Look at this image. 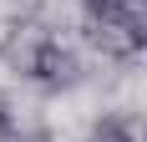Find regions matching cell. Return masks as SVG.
Masks as SVG:
<instances>
[{"instance_id": "1", "label": "cell", "mask_w": 147, "mask_h": 142, "mask_svg": "<svg viewBox=\"0 0 147 142\" xmlns=\"http://www.w3.org/2000/svg\"><path fill=\"white\" fill-rule=\"evenodd\" d=\"M5 61L36 91H71L81 81V56L61 41L56 30H46L41 20H15L10 41H5Z\"/></svg>"}, {"instance_id": "2", "label": "cell", "mask_w": 147, "mask_h": 142, "mask_svg": "<svg viewBox=\"0 0 147 142\" xmlns=\"http://www.w3.org/2000/svg\"><path fill=\"white\" fill-rule=\"evenodd\" d=\"M81 5H86V10H107V15H117L122 26L142 41V51H147V0H81Z\"/></svg>"}, {"instance_id": "5", "label": "cell", "mask_w": 147, "mask_h": 142, "mask_svg": "<svg viewBox=\"0 0 147 142\" xmlns=\"http://www.w3.org/2000/svg\"><path fill=\"white\" fill-rule=\"evenodd\" d=\"M10 127H15V112H10V101L0 97V137H5V132H10Z\"/></svg>"}, {"instance_id": "4", "label": "cell", "mask_w": 147, "mask_h": 142, "mask_svg": "<svg viewBox=\"0 0 147 142\" xmlns=\"http://www.w3.org/2000/svg\"><path fill=\"white\" fill-rule=\"evenodd\" d=\"M0 142H56V137H51V132H46L41 122H20V117H15V127L5 132Z\"/></svg>"}, {"instance_id": "3", "label": "cell", "mask_w": 147, "mask_h": 142, "mask_svg": "<svg viewBox=\"0 0 147 142\" xmlns=\"http://www.w3.org/2000/svg\"><path fill=\"white\" fill-rule=\"evenodd\" d=\"M86 142H142V137H137L127 122H117V117H102V122L86 132Z\"/></svg>"}]
</instances>
